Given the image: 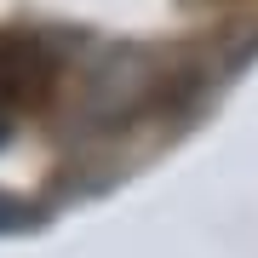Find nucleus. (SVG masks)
<instances>
[{"mask_svg": "<svg viewBox=\"0 0 258 258\" xmlns=\"http://www.w3.org/2000/svg\"><path fill=\"white\" fill-rule=\"evenodd\" d=\"M52 81H57V63L46 40H35L29 29H0V115L40 109L52 98Z\"/></svg>", "mask_w": 258, "mask_h": 258, "instance_id": "nucleus-1", "label": "nucleus"}, {"mask_svg": "<svg viewBox=\"0 0 258 258\" xmlns=\"http://www.w3.org/2000/svg\"><path fill=\"white\" fill-rule=\"evenodd\" d=\"M6 224H18V207H12V201H0V230H6Z\"/></svg>", "mask_w": 258, "mask_h": 258, "instance_id": "nucleus-2", "label": "nucleus"}]
</instances>
